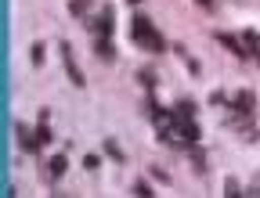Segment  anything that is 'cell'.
I'll use <instances>...</instances> for the list:
<instances>
[{"instance_id": "17", "label": "cell", "mask_w": 260, "mask_h": 198, "mask_svg": "<svg viewBox=\"0 0 260 198\" xmlns=\"http://www.w3.org/2000/svg\"><path fill=\"white\" fill-rule=\"evenodd\" d=\"M134 194H141V198H152V184L138 180V184H134Z\"/></svg>"}, {"instance_id": "14", "label": "cell", "mask_w": 260, "mask_h": 198, "mask_svg": "<svg viewBox=\"0 0 260 198\" xmlns=\"http://www.w3.org/2000/svg\"><path fill=\"white\" fill-rule=\"evenodd\" d=\"M29 61H32V65H44V47H40V44H32V51H29Z\"/></svg>"}, {"instance_id": "13", "label": "cell", "mask_w": 260, "mask_h": 198, "mask_svg": "<svg viewBox=\"0 0 260 198\" xmlns=\"http://www.w3.org/2000/svg\"><path fill=\"white\" fill-rule=\"evenodd\" d=\"M138 80H141V87H148V90L155 87V72H148V69H141V72H138Z\"/></svg>"}, {"instance_id": "16", "label": "cell", "mask_w": 260, "mask_h": 198, "mask_svg": "<svg viewBox=\"0 0 260 198\" xmlns=\"http://www.w3.org/2000/svg\"><path fill=\"white\" fill-rule=\"evenodd\" d=\"M242 40H246V44H249L253 51H260V36H256V32H253V29H246V32H242Z\"/></svg>"}, {"instance_id": "12", "label": "cell", "mask_w": 260, "mask_h": 198, "mask_svg": "<svg viewBox=\"0 0 260 198\" xmlns=\"http://www.w3.org/2000/svg\"><path fill=\"white\" fill-rule=\"evenodd\" d=\"M224 194H232V198H235V194H246V191H242V184H239L235 177H228V180H224Z\"/></svg>"}, {"instance_id": "11", "label": "cell", "mask_w": 260, "mask_h": 198, "mask_svg": "<svg viewBox=\"0 0 260 198\" xmlns=\"http://www.w3.org/2000/svg\"><path fill=\"white\" fill-rule=\"evenodd\" d=\"M65 166H69V162H65V155H54V159H51V166H47V170H51V177L58 180V177L65 173Z\"/></svg>"}, {"instance_id": "9", "label": "cell", "mask_w": 260, "mask_h": 198, "mask_svg": "<svg viewBox=\"0 0 260 198\" xmlns=\"http://www.w3.org/2000/svg\"><path fill=\"white\" fill-rule=\"evenodd\" d=\"M37 137H40V148H44V144H51V137H54L51 130H47V112H40V126H37Z\"/></svg>"}, {"instance_id": "1", "label": "cell", "mask_w": 260, "mask_h": 198, "mask_svg": "<svg viewBox=\"0 0 260 198\" xmlns=\"http://www.w3.org/2000/svg\"><path fill=\"white\" fill-rule=\"evenodd\" d=\"M130 36H134V44L138 47H145V51H152V54H159V51H167V40L159 36V29L148 22V15H134L130 18Z\"/></svg>"}, {"instance_id": "10", "label": "cell", "mask_w": 260, "mask_h": 198, "mask_svg": "<svg viewBox=\"0 0 260 198\" xmlns=\"http://www.w3.org/2000/svg\"><path fill=\"white\" fill-rule=\"evenodd\" d=\"M105 155H109V159H116V162H126V155H123V148H119V144H116L112 137L105 141Z\"/></svg>"}, {"instance_id": "3", "label": "cell", "mask_w": 260, "mask_h": 198, "mask_svg": "<svg viewBox=\"0 0 260 198\" xmlns=\"http://www.w3.org/2000/svg\"><path fill=\"white\" fill-rule=\"evenodd\" d=\"M170 130H174V134H181V141H188V144H195V141L203 137L199 126H195V119H191V115H181V112L170 115Z\"/></svg>"}, {"instance_id": "8", "label": "cell", "mask_w": 260, "mask_h": 198, "mask_svg": "<svg viewBox=\"0 0 260 198\" xmlns=\"http://www.w3.org/2000/svg\"><path fill=\"white\" fill-rule=\"evenodd\" d=\"M94 54L102 58V61H116V47L109 36H94Z\"/></svg>"}, {"instance_id": "4", "label": "cell", "mask_w": 260, "mask_h": 198, "mask_svg": "<svg viewBox=\"0 0 260 198\" xmlns=\"http://www.w3.org/2000/svg\"><path fill=\"white\" fill-rule=\"evenodd\" d=\"M112 29H116V11L102 8V15L90 22V32H94V36H112Z\"/></svg>"}, {"instance_id": "2", "label": "cell", "mask_w": 260, "mask_h": 198, "mask_svg": "<svg viewBox=\"0 0 260 198\" xmlns=\"http://www.w3.org/2000/svg\"><path fill=\"white\" fill-rule=\"evenodd\" d=\"M61 65H65V72H69V80H73V87H87V76H83V69L76 65V54H73V44L69 40H61Z\"/></svg>"}, {"instance_id": "20", "label": "cell", "mask_w": 260, "mask_h": 198, "mask_svg": "<svg viewBox=\"0 0 260 198\" xmlns=\"http://www.w3.org/2000/svg\"><path fill=\"white\" fill-rule=\"evenodd\" d=\"M199 8H206V11H213V0H195Z\"/></svg>"}, {"instance_id": "15", "label": "cell", "mask_w": 260, "mask_h": 198, "mask_svg": "<svg viewBox=\"0 0 260 198\" xmlns=\"http://www.w3.org/2000/svg\"><path fill=\"white\" fill-rule=\"evenodd\" d=\"M87 4H90V0H73V18H83L87 15Z\"/></svg>"}, {"instance_id": "6", "label": "cell", "mask_w": 260, "mask_h": 198, "mask_svg": "<svg viewBox=\"0 0 260 198\" xmlns=\"http://www.w3.org/2000/svg\"><path fill=\"white\" fill-rule=\"evenodd\" d=\"M253 105H256V94H253V90H239V94L232 97V108H235L239 115H249Z\"/></svg>"}, {"instance_id": "7", "label": "cell", "mask_w": 260, "mask_h": 198, "mask_svg": "<svg viewBox=\"0 0 260 198\" xmlns=\"http://www.w3.org/2000/svg\"><path fill=\"white\" fill-rule=\"evenodd\" d=\"M217 40H220L228 51H232V54H239V58H246V54H249V47H242L246 40H242V36H235V32H217Z\"/></svg>"}, {"instance_id": "19", "label": "cell", "mask_w": 260, "mask_h": 198, "mask_svg": "<svg viewBox=\"0 0 260 198\" xmlns=\"http://www.w3.org/2000/svg\"><path fill=\"white\" fill-rule=\"evenodd\" d=\"M174 112H181V115H195V105H191V101H177Z\"/></svg>"}, {"instance_id": "18", "label": "cell", "mask_w": 260, "mask_h": 198, "mask_svg": "<svg viewBox=\"0 0 260 198\" xmlns=\"http://www.w3.org/2000/svg\"><path fill=\"white\" fill-rule=\"evenodd\" d=\"M83 166H87V170H90V173H94V170H98V166H102V159H98V155H94V151H90V155H87V159H83Z\"/></svg>"}, {"instance_id": "5", "label": "cell", "mask_w": 260, "mask_h": 198, "mask_svg": "<svg viewBox=\"0 0 260 198\" xmlns=\"http://www.w3.org/2000/svg\"><path fill=\"white\" fill-rule=\"evenodd\" d=\"M32 134H37V130H32ZM32 134H29V126H25V123H18V126H15V137H18V148H22L25 155H29V151H32V155L40 151V137H32Z\"/></svg>"}]
</instances>
